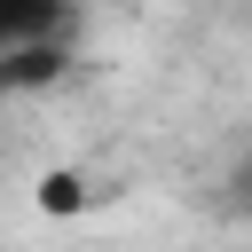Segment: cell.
I'll return each instance as SVG.
<instances>
[{"label":"cell","mask_w":252,"mask_h":252,"mask_svg":"<svg viewBox=\"0 0 252 252\" xmlns=\"http://www.w3.org/2000/svg\"><path fill=\"white\" fill-rule=\"evenodd\" d=\"M63 16H71V0H0V55L63 39Z\"/></svg>","instance_id":"obj_1"},{"label":"cell","mask_w":252,"mask_h":252,"mask_svg":"<svg viewBox=\"0 0 252 252\" xmlns=\"http://www.w3.org/2000/svg\"><path fill=\"white\" fill-rule=\"evenodd\" d=\"M55 79H63V39L8 47V55H0V94H16V87H55Z\"/></svg>","instance_id":"obj_2"},{"label":"cell","mask_w":252,"mask_h":252,"mask_svg":"<svg viewBox=\"0 0 252 252\" xmlns=\"http://www.w3.org/2000/svg\"><path fill=\"white\" fill-rule=\"evenodd\" d=\"M39 205H47V213H79V205H87V181H79V173H47V181H39Z\"/></svg>","instance_id":"obj_3"},{"label":"cell","mask_w":252,"mask_h":252,"mask_svg":"<svg viewBox=\"0 0 252 252\" xmlns=\"http://www.w3.org/2000/svg\"><path fill=\"white\" fill-rule=\"evenodd\" d=\"M228 205H236V213H244V220H252V158H244V165H236V173H228Z\"/></svg>","instance_id":"obj_4"}]
</instances>
